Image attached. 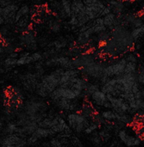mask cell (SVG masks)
Listing matches in <instances>:
<instances>
[{"mask_svg": "<svg viewBox=\"0 0 144 147\" xmlns=\"http://www.w3.org/2000/svg\"><path fill=\"white\" fill-rule=\"evenodd\" d=\"M63 71H64L63 69L56 68L54 71H50L49 73L42 76L35 91L36 95H38L42 98L49 97L50 94L57 87L60 86V78Z\"/></svg>", "mask_w": 144, "mask_h": 147, "instance_id": "6da1fadb", "label": "cell"}, {"mask_svg": "<svg viewBox=\"0 0 144 147\" xmlns=\"http://www.w3.org/2000/svg\"><path fill=\"white\" fill-rule=\"evenodd\" d=\"M66 121L71 131L77 134H84L91 122V121L85 117L79 110L69 112L66 117Z\"/></svg>", "mask_w": 144, "mask_h": 147, "instance_id": "7a4b0ae2", "label": "cell"}, {"mask_svg": "<svg viewBox=\"0 0 144 147\" xmlns=\"http://www.w3.org/2000/svg\"><path fill=\"white\" fill-rule=\"evenodd\" d=\"M106 65H105L103 62L95 61L92 64L83 67L82 69L79 70L80 72V75L86 78V79H93V80H98L103 78L104 76V70Z\"/></svg>", "mask_w": 144, "mask_h": 147, "instance_id": "3957f363", "label": "cell"}, {"mask_svg": "<svg viewBox=\"0 0 144 147\" xmlns=\"http://www.w3.org/2000/svg\"><path fill=\"white\" fill-rule=\"evenodd\" d=\"M127 64V60L125 58H121L118 59H116L114 62L106 65L104 70V76L108 78H117L124 73L125 66Z\"/></svg>", "mask_w": 144, "mask_h": 147, "instance_id": "277c9868", "label": "cell"}, {"mask_svg": "<svg viewBox=\"0 0 144 147\" xmlns=\"http://www.w3.org/2000/svg\"><path fill=\"white\" fill-rule=\"evenodd\" d=\"M86 7V13L90 21L100 17L105 4L102 0H83Z\"/></svg>", "mask_w": 144, "mask_h": 147, "instance_id": "5b68a950", "label": "cell"}, {"mask_svg": "<svg viewBox=\"0 0 144 147\" xmlns=\"http://www.w3.org/2000/svg\"><path fill=\"white\" fill-rule=\"evenodd\" d=\"M118 137L126 147L138 146L143 141V138L140 134H133L126 129H120L118 133Z\"/></svg>", "mask_w": 144, "mask_h": 147, "instance_id": "8992f818", "label": "cell"}, {"mask_svg": "<svg viewBox=\"0 0 144 147\" xmlns=\"http://www.w3.org/2000/svg\"><path fill=\"white\" fill-rule=\"evenodd\" d=\"M45 64L48 67L61 68L63 70L73 68V59H71L68 56H64V55L52 56L51 58L47 59Z\"/></svg>", "mask_w": 144, "mask_h": 147, "instance_id": "52a82bcc", "label": "cell"}, {"mask_svg": "<svg viewBox=\"0 0 144 147\" xmlns=\"http://www.w3.org/2000/svg\"><path fill=\"white\" fill-rule=\"evenodd\" d=\"M96 61V57L93 53L86 52L76 55L73 59V67L77 70H80L83 67H86L93 62Z\"/></svg>", "mask_w": 144, "mask_h": 147, "instance_id": "ba28073f", "label": "cell"}, {"mask_svg": "<svg viewBox=\"0 0 144 147\" xmlns=\"http://www.w3.org/2000/svg\"><path fill=\"white\" fill-rule=\"evenodd\" d=\"M90 102L95 108H104L105 109H111V105L110 101L108 100L107 95L103 92L101 90L95 91L89 97Z\"/></svg>", "mask_w": 144, "mask_h": 147, "instance_id": "9c48e42d", "label": "cell"}, {"mask_svg": "<svg viewBox=\"0 0 144 147\" xmlns=\"http://www.w3.org/2000/svg\"><path fill=\"white\" fill-rule=\"evenodd\" d=\"M108 100L111 102V109L118 114H130L129 103L121 96H113L107 95Z\"/></svg>", "mask_w": 144, "mask_h": 147, "instance_id": "30bf717a", "label": "cell"}, {"mask_svg": "<svg viewBox=\"0 0 144 147\" xmlns=\"http://www.w3.org/2000/svg\"><path fill=\"white\" fill-rule=\"evenodd\" d=\"M52 122H51V127L55 134H67L71 133V129L69 128L67 121L60 115H51Z\"/></svg>", "mask_w": 144, "mask_h": 147, "instance_id": "8fae6325", "label": "cell"}, {"mask_svg": "<svg viewBox=\"0 0 144 147\" xmlns=\"http://www.w3.org/2000/svg\"><path fill=\"white\" fill-rule=\"evenodd\" d=\"M18 8L15 4H7L0 8V24L10 22V20L15 21L16 14Z\"/></svg>", "mask_w": 144, "mask_h": 147, "instance_id": "7c38bea8", "label": "cell"}, {"mask_svg": "<svg viewBox=\"0 0 144 147\" xmlns=\"http://www.w3.org/2000/svg\"><path fill=\"white\" fill-rule=\"evenodd\" d=\"M103 17V22L106 28L110 31H112L117 26L121 24V21L118 16L114 14L113 12H110L105 15Z\"/></svg>", "mask_w": 144, "mask_h": 147, "instance_id": "4fadbf2b", "label": "cell"}, {"mask_svg": "<svg viewBox=\"0 0 144 147\" xmlns=\"http://www.w3.org/2000/svg\"><path fill=\"white\" fill-rule=\"evenodd\" d=\"M20 42L22 46L26 47L29 49L36 48V40L35 35L31 32H25L20 38Z\"/></svg>", "mask_w": 144, "mask_h": 147, "instance_id": "5bb4252c", "label": "cell"}, {"mask_svg": "<svg viewBox=\"0 0 144 147\" xmlns=\"http://www.w3.org/2000/svg\"><path fill=\"white\" fill-rule=\"evenodd\" d=\"M72 10V0H60L58 15L63 19H69Z\"/></svg>", "mask_w": 144, "mask_h": 147, "instance_id": "9a60e30c", "label": "cell"}, {"mask_svg": "<svg viewBox=\"0 0 144 147\" xmlns=\"http://www.w3.org/2000/svg\"><path fill=\"white\" fill-rule=\"evenodd\" d=\"M79 111L87 119H89L90 121L93 118V116L97 114V110L96 108L90 102H84L80 107Z\"/></svg>", "mask_w": 144, "mask_h": 147, "instance_id": "2e32d148", "label": "cell"}, {"mask_svg": "<svg viewBox=\"0 0 144 147\" xmlns=\"http://www.w3.org/2000/svg\"><path fill=\"white\" fill-rule=\"evenodd\" d=\"M33 135H35L39 140H42V139H47L49 137H52L55 134V133L49 128H43V127H38L35 131L32 134Z\"/></svg>", "mask_w": 144, "mask_h": 147, "instance_id": "e0dca14e", "label": "cell"}, {"mask_svg": "<svg viewBox=\"0 0 144 147\" xmlns=\"http://www.w3.org/2000/svg\"><path fill=\"white\" fill-rule=\"evenodd\" d=\"M100 115L107 122H114V121H117V119H118V113H116L112 109L103 110L100 113Z\"/></svg>", "mask_w": 144, "mask_h": 147, "instance_id": "ac0fdd59", "label": "cell"}, {"mask_svg": "<svg viewBox=\"0 0 144 147\" xmlns=\"http://www.w3.org/2000/svg\"><path fill=\"white\" fill-rule=\"evenodd\" d=\"M30 63H35V60L33 58V53L22 54L16 60V65H29Z\"/></svg>", "mask_w": 144, "mask_h": 147, "instance_id": "d6986e66", "label": "cell"}, {"mask_svg": "<svg viewBox=\"0 0 144 147\" xmlns=\"http://www.w3.org/2000/svg\"><path fill=\"white\" fill-rule=\"evenodd\" d=\"M89 136H90L89 137V140H90L92 145L94 147H101L103 146V144L105 143L103 141V140L101 139L98 132H95V133L90 134Z\"/></svg>", "mask_w": 144, "mask_h": 147, "instance_id": "ffe728a7", "label": "cell"}, {"mask_svg": "<svg viewBox=\"0 0 144 147\" xmlns=\"http://www.w3.org/2000/svg\"><path fill=\"white\" fill-rule=\"evenodd\" d=\"M48 28H49V29H50L53 33L58 34V33L60 32V30H61V28H62L61 22H60L59 19H53V20H50V21H49V23H48Z\"/></svg>", "mask_w": 144, "mask_h": 147, "instance_id": "44dd1931", "label": "cell"}, {"mask_svg": "<svg viewBox=\"0 0 144 147\" xmlns=\"http://www.w3.org/2000/svg\"><path fill=\"white\" fill-rule=\"evenodd\" d=\"M100 90L99 85L94 83H89L87 84V86L85 90V98H89L92 94H93L95 91Z\"/></svg>", "mask_w": 144, "mask_h": 147, "instance_id": "7402d4cb", "label": "cell"}, {"mask_svg": "<svg viewBox=\"0 0 144 147\" xmlns=\"http://www.w3.org/2000/svg\"><path fill=\"white\" fill-rule=\"evenodd\" d=\"M18 127H18L17 124L13 123V122H10V123H8V124L4 127V133H5L7 135L17 134Z\"/></svg>", "mask_w": 144, "mask_h": 147, "instance_id": "603a6c76", "label": "cell"}, {"mask_svg": "<svg viewBox=\"0 0 144 147\" xmlns=\"http://www.w3.org/2000/svg\"><path fill=\"white\" fill-rule=\"evenodd\" d=\"M137 70H138L137 63H134V62H127L126 66H125V70H124V74L137 73Z\"/></svg>", "mask_w": 144, "mask_h": 147, "instance_id": "cb8c5ba5", "label": "cell"}, {"mask_svg": "<svg viewBox=\"0 0 144 147\" xmlns=\"http://www.w3.org/2000/svg\"><path fill=\"white\" fill-rule=\"evenodd\" d=\"M67 40L63 37H60V38H57L52 44L51 46H53L55 49H62L64 47H66L67 46Z\"/></svg>", "mask_w": 144, "mask_h": 147, "instance_id": "d4e9b609", "label": "cell"}, {"mask_svg": "<svg viewBox=\"0 0 144 147\" xmlns=\"http://www.w3.org/2000/svg\"><path fill=\"white\" fill-rule=\"evenodd\" d=\"M98 127H99V126H98L97 123H95V122H93V121H91L89 126L86 127V129L85 130L84 134H86V135H90V134H92L97 132V130L98 129Z\"/></svg>", "mask_w": 144, "mask_h": 147, "instance_id": "484cf974", "label": "cell"}, {"mask_svg": "<svg viewBox=\"0 0 144 147\" xmlns=\"http://www.w3.org/2000/svg\"><path fill=\"white\" fill-rule=\"evenodd\" d=\"M16 60L17 59L16 58V56L13 55V53H11L10 56L4 60V65L7 67H12L14 65H16Z\"/></svg>", "mask_w": 144, "mask_h": 147, "instance_id": "4316f807", "label": "cell"}, {"mask_svg": "<svg viewBox=\"0 0 144 147\" xmlns=\"http://www.w3.org/2000/svg\"><path fill=\"white\" fill-rule=\"evenodd\" d=\"M98 134H99V135H100V137L104 142H106L111 139V133H110L109 129H107V128L102 129L101 131L98 132Z\"/></svg>", "mask_w": 144, "mask_h": 147, "instance_id": "83f0119b", "label": "cell"}, {"mask_svg": "<svg viewBox=\"0 0 144 147\" xmlns=\"http://www.w3.org/2000/svg\"><path fill=\"white\" fill-rule=\"evenodd\" d=\"M125 59L127 60V62H134V63H137L138 62V58L137 56L133 53H128L125 55Z\"/></svg>", "mask_w": 144, "mask_h": 147, "instance_id": "f1b7e54d", "label": "cell"}, {"mask_svg": "<svg viewBox=\"0 0 144 147\" xmlns=\"http://www.w3.org/2000/svg\"><path fill=\"white\" fill-rule=\"evenodd\" d=\"M26 140H27V145L28 146H34L37 145L38 142H39V140L35 135H33V134H31Z\"/></svg>", "mask_w": 144, "mask_h": 147, "instance_id": "f546056e", "label": "cell"}]
</instances>
